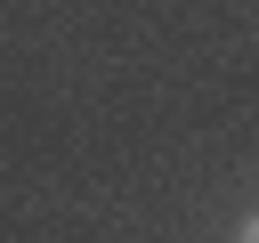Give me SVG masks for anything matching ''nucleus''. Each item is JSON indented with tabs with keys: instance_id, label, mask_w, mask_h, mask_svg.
Returning a JSON list of instances; mask_svg holds the SVG:
<instances>
[{
	"instance_id": "nucleus-1",
	"label": "nucleus",
	"mask_w": 259,
	"mask_h": 243,
	"mask_svg": "<svg viewBox=\"0 0 259 243\" xmlns=\"http://www.w3.org/2000/svg\"><path fill=\"white\" fill-rule=\"evenodd\" d=\"M243 243H259V219H243Z\"/></svg>"
}]
</instances>
